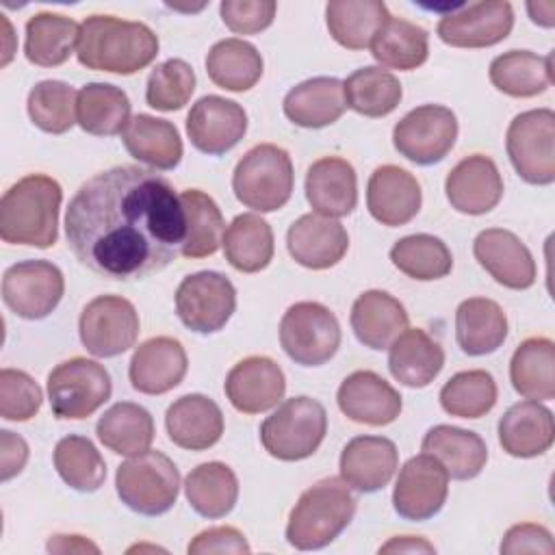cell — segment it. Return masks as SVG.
I'll list each match as a JSON object with an SVG mask.
<instances>
[{"instance_id": "1", "label": "cell", "mask_w": 555, "mask_h": 555, "mask_svg": "<svg viewBox=\"0 0 555 555\" xmlns=\"http://www.w3.org/2000/svg\"><path fill=\"white\" fill-rule=\"evenodd\" d=\"M65 236L93 273L130 282L163 271L186 236L180 195L167 178L119 165L89 178L69 199Z\"/></svg>"}, {"instance_id": "2", "label": "cell", "mask_w": 555, "mask_h": 555, "mask_svg": "<svg viewBox=\"0 0 555 555\" xmlns=\"http://www.w3.org/2000/svg\"><path fill=\"white\" fill-rule=\"evenodd\" d=\"M158 54V37L143 22L115 15H89L80 24L76 59L87 69L130 76Z\"/></svg>"}, {"instance_id": "3", "label": "cell", "mask_w": 555, "mask_h": 555, "mask_svg": "<svg viewBox=\"0 0 555 555\" xmlns=\"http://www.w3.org/2000/svg\"><path fill=\"white\" fill-rule=\"evenodd\" d=\"M61 184L46 173H30L9 186L0 199V236L11 245L52 247L59 238Z\"/></svg>"}, {"instance_id": "4", "label": "cell", "mask_w": 555, "mask_h": 555, "mask_svg": "<svg viewBox=\"0 0 555 555\" xmlns=\"http://www.w3.org/2000/svg\"><path fill=\"white\" fill-rule=\"evenodd\" d=\"M356 499L351 488L327 477L301 492L286 522V542L299 551H317L334 542L351 522Z\"/></svg>"}, {"instance_id": "5", "label": "cell", "mask_w": 555, "mask_h": 555, "mask_svg": "<svg viewBox=\"0 0 555 555\" xmlns=\"http://www.w3.org/2000/svg\"><path fill=\"white\" fill-rule=\"evenodd\" d=\"M293 184V160L284 147L273 143L247 150L232 173L236 199L256 212L280 210L291 199Z\"/></svg>"}, {"instance_id": "6", "label": "cell", "mask_w": 555, "mask_h": 555, "mask_svg": "<svg viewBox=\"0 0 555 555\" xmlns=\"http://www.w3.org/2000/svg\"><path fill=\"white\" fill-rule=\"evenodd\" d=\"M327 434V412L312 397H293L278 405L260 425L264 451L282 462L310 457Z\"/></svg>"}, {"instance_id": "7", "label": "cell", "mask_w": 555, "mask_h": 555, "mask_svg": "<svg viewBox=\"0 0 555 555\" xmlns=\"http://www.w3.org/2000/svg\"><path fill=\"white\" fill-rule=\"evenodd\" d=\"M115 488L126 507L143 516H160L173 507L180 492V470L160 451H143L121 462Z\"/></svg>"}, {"instance_id": "8", "label": "cell", "mask_w": 555, "mask_h": 555, "mask_svg": "<svg viewBox=\"0 0 555 555\" xmlns=\"http://www.w3.org/2000/svg\"><path fill=\"white\" fill-rule=\"evenodd\" d=\"M280 345L295 364L321 366L340 347V323L327 306L297 301L280 321Z\"/></svg>"}, {"instance_id": "9", "label": "cell", "mask_w": 555, "mask_h": 555, "mask_svg": "<svg viewBox=\"0 0 555 555\" xmlns=\"http://www.w3.org/2000/svg\"><path fill=\"white\" fill-rule=\"evenodd\" d=\"M111 392L108 371L89 358H69L48 375V399L56 418H87L111 399Z\"/></svg>"}, {"instance_id": "10", "label": "cell", "mask_w": 555, "mask_h": 555, "mask_svg": "<svg viewBox=\"0 0 555 555\" xmlns=\"http://www.w3.org/2000/svg\"><path fill=\"white\" fill-rule=\"evenodd\" d=\"M505 147L525 182L538 186L555 182V113L551 108L516 115L507 128Z\"/></svg>"}, {"instance_id": "11", "label": "cell", "mask_w": 555, "mask_h": 555, "mask_svg": "<svg viewBox=\"0 0 555 555\" xmlns=\"http://www.w3.org/2000/svg\"><path fill=\"white\" fill-rule=\"evenodd\" d=\"M457 139V117L451 108L440 104H423L403 115L392 128L395 150L416 163H440Z\"/></svg>"}, {"instance_id": "12", "label": "cell", "mask_w": 555, "mask_h": 555, "mask_svg": "<svg viewBox=\"0 0 555 555\" xmlns=\"http://www.w3.org/2000/svg\"><path fill=\"white\" fill-rule=\"evenodd\" d=\"M78 334L91 356L115 358L137 343L139 312L126 297L100 295L82 308Z\"/></svg>"}, {"instance_id": "13", "label": "cell", "mask_w": 555, "mask_h": 555, "mask_svg": "<svg viewBox=\"0 0 555 555\" xmlns=\"http://www.w3.org/2000/svg\"><path fill=\"white\" fill-rule=\"evenodd\" d=\"M236 310L234 284L219 271L186 275L176 291L178 319L197 334H215Z\"/></svg>"}, {"instance_id": "14", "label": "cell", "mask_w": 555, "mask_h": 555, "mask_svg": "<svg viewBox=\"0 0 555 555\" xmlns=\"http://www.w3.org/2000/svg\"><path fill=\"white\" fill-rule=\"evenodd\" d=\"M65 280L50 260H22L2 275L4 306L20 319H46L61 301Z\"/></svg>"}, {"instance_id": "15", "label": "cell", "mask_w": 555, "mask_h": 555, "mask_svg": "<svg viewBox=\"0 0 555 555\" xmlns=\"http://www.w3.org/2000/svg\"><path fill=\"white\" fill-rule=\"evenodd\" d=\"M449 494V473L429 453L410 457L397 477L392 490V507L405 520L434 518Z\"/></svg>"}, {"instance_id": "16", "label": "cell", "mask_w": 555, "mask_h": 555, "mask_svg": "<svg viewBox=\"0 0 555 555\" xmlns=\"http://www.w3.org/2000/svg\"><path fill=\"white\" fill-rule=\"evenodd\" d=\"M514 26V9L505 0L464 4L438 22V37L453 48H490L503 41Z\"/></svg>"}, {"instance_id": "17", "label": "cell", "mask_w": 555, "mask_h": 555, "mask_svg": "<svg viewBox=\"0 0 555 555\" xmlns=\"http://www.w3.org/2000/svg\"><path fill=\"white\" fill-rule=\"evenodd\" d=\"M247 132L245 108L221 95L199 98L186 115V134L195 150L208 156L230 152Z\"/></svg>"}, {"instance_id": "18", "label": "cell", "mask_w": 555, "mask_h": 555, "mask_svg": "<svg viewBox=\"0 0 555 555\" xmlns=\"http://www.w3.org/2000/svg\"><path fill=\"white\" fill-rule=\"evenodd\" d=\"M223 390L234 410L243 414H260L282 401L286 377L275 360L267 356H249L230 369Z\"/></svg>"}, {"instance_id": "19", "label": "cell", "mask_w": 555, "mask_h": 555, "mask_svg": "<svg viewBox=\"0 0 555 555\" xmlns=\"http://www.w3.org/2000/svg\"><path fill=\"white\" fill-rule=\"evenodd\" d=\"M475 260L505 288L525 291L535 282V260L529 247L509 230L488 228L473 241Z\"/></svg>"}, {"instance_id": "20", "label": "cell", "mask_w": 555, "mask_h": 555, "mask_svg": "<svg viewBox=\"0 0 555 555\" xmlns=\"http://www.w3.org/2000/svg\"><path fill=\"white\" fill-rule=\"evenodd\" d=\"M286 247L297 264L321 271L343 260L349 249V234L340 221L308 212L291 223Z\"/></svg>"}, {"instance_id": "21", "label": "cell", "mask_w": 555, "mask_h": 555, "mask_svg": "<svg viewBox=\"0 0 555 555\" xmlns=\"http://www.w3.org/2000/svg\"><path fill=\"white\" fill-rule=\"evenodd\" d=\"M444 193L457 212L486 215L503 197V178L490 156L470 154L449 171Z\"/></svg>"}, {"instance_id": "22", "label": "cell", "mask_w": 555, "mask_h": 555, "mask_svg": "<svg viewBox=\"0 0 555 555\" xmlns=\"http://www.w3.org/2000/svg\"><path fill=\"white\" fill-rule=\"evenodd\" d=\"M340 412L353 423L382 427L401 414V395L375 371H353L336 392Z\"/></svg>"}, {"instance_id": "23", "label": "cell", "mask_w": 555, "mask_h": 555, "mask_svg": "<svg viewBox=\"0 0 555 555\" xmlns=\"http://www.w3.org/2000/svg\"><path fill=\"white\" fill-rule=\"evenodd\" d=\"M399 466V451L390 438L356 436L340 451V479L356 492L371 494L388 486Z\"/></svg>"}, {"instance_id": "24", "label": "cell", "mask_w": 555, "mask_h": 555, "mask_svg": "<svg viewBox=\"0 0 555 555\" xmlns=\"http://www.w3.org/2000/svg\"><path fill=\"white\" fill-rule=\"evenodd\" d=\"M421 202V184L408 169L382 165L371 173L366 184V208L382 225H405L418 215Z\"/></svg>"}, {"instance_id": "25", "label": "cell", "mask_w": 555, "mask_h": 555, "mask_svg": "<svg viewBox=\"0 0 555 555\" xmlns=\"http://www.w3.org/2000/svg\"><path fill=\"white\" fill-rule=\"evenodd\" d=\"M186 369L189 360L182 343L171 336H154L134 349L128 377L137 392L165 395L184 379Z\"/></svg>"}, {"instance_id": "26", "label": "cell", "mask_w": 555, "mask_h": 555, "mask_svg": "<svg viewBox=\"0 0 555 555\" xmlns=\"http://www.w3.org/2000/svg\"><path fill=\"white\" fill-rule=\"evenodd\" d=\"M169 440L186 451H206L221 440V408L206 395L191 392L176 399L165 414Z\"/></svg>"}, {"instance_id": "27", "label": "cell", "mask_w": 555, "mask_h": 555, "mask_svg": "<svg viewBox=\"0 0 555 555\" xmlns=\"http://www.w3.org/2000/svg\"><path fill=\"white\" fill-rule=\"evenodd\" d=\"M306 199L323 217H347L358 204V178L349 160L323 156L308 167Z\"/></svg>"}, {"instance_id": "28", "label": "cell", "mask_w": 555, "mask_h": 555, "mask_svg": "<svg viewBox=\"0 0 555 555\" xmlns=\"http://www.w3.org/2000/svg\"><path fill=\"white\" fill-rule=\"evenodd\" d=\"M555 440L553 412L540 401L527 399L509 405L499 421V442L512 457L546 453Z\"/></svg>"}, {"instance_id": "29", "label": "cell", "mask_w": 555, "mask_h": 555, "mask_svg": "<svg viewBox=\"0 0 555 555\" xmlns=\"http://www.w3.org/2000/svg\"><path fill=\"white\" fill-rule=\"evenodd\" d=\"M349 321L356 338L364 347L382 351L408 327L410 317L397 297L373 288L356 297Z\"/></svg>"}, {"instance_id": "30", "label": "cell", "mask_w": 555, "mask_h": 555, "mask_svg": "<svg viewBox=\"0 0 555 555\" xmlns=\"http://www.w3.org/2000/svg\"><path fill=\"white\" fill-rule=\"evenodd\" d=\"M442 366V347L421 327H405L388 347L390 375L408 388L429 386Z\"/></svg>"}, {"instance_id": "31", "label": "cell", "mask_w": 555, "mask_h": 555, "mask_svg": "<svg viewBox=\"0 0 555 555\" xmlns=\"http://www.w3.org/2000/svg\"><path fill=\"white\" fill-rule=\"evenodd\" d=\"M284 115L299 128H325L345 113L343 82L334 76H317L295 85L282 102Z\"/></svg>"}, {"instance_id": "32", "label": "cell", "mask_w": 555, "mask_h": 555, "mask_svg": "<svg viewBox=\"0 0 555 555\" xmlns=\"http://www.w3.org/2000/svg\"><path fill=\"white\" fill-rule=\"evenodd\" d=\"M421 449L434 455L447 468L449 477L457 481L477 477L488 462V447L483 438L455 425H436L427 429Z\"/></svg>"}, {"instance_id": "33", "label": "cell", "mask_w": 555, "mask_h": 555, "mask_svg": "<svg viewBox=\"0 0 555 555\" xmlns=\"http://www.w3.org/2000/svg\"><path fill=\"white\" fill-rule=\"evenodd\" d=\"M124 147L139 163L150 165L154 171H169L182 160V139L178 128L154 115L139 113L121 132Z\"/></svg>"}, {"instance_id": "34", "label": "cell", "mask_w": 555, "mask_h": 555, "mask_svg": "<svg viewBox=\"0 0 555 555\" xmlns=\"http://www.w3.org/2000/svg\"><path fill=\"white\" fill-rule=\"evenodd\" d=\"M507 336L503 308L488 297H468L455 310V340L466 356H488Z\"/></svg>"}, {"instance_id": "35", "label": "cell", "mask_w": 555, "mask_h": 555, "mask_svg": "<svg viewBox=\"0 0 555 555\" xmlns=\"http://www.w3.org/2000/svg\"><path fill=\"white\" fill-rule=\"evenodd\" d=\"M509 382L525 399L551 401L555 397V343L544 336L522 340L509 360Z\"/></svg>"}, {"instance_id": "36", "label": "cell", "mask_w": 555, "mask_h": 555, "mask_svg": "<svg viewBox=\"0 0 555 555\" xmlns=\"http://www.w3.org/2000/svg\"><path fill=\"white\" fill-rule=\"evenodd\" d=\"M490 82L505 95L533 98L553 85V59L529 50H509L492 59Z\"/></svg>"}, {"instance_id": "37", "label": "cell", "mask_w": 555, "mask_h": 555, "mask_svg": "<svg viewBox=\"0 0 555 555\" xmlns=\"http://www.w3.org/2000/svg\"><path fill=\"white\" fill-rule=\"evenodd\" d=\"M388 17V7L379 0H332L325 7L327 30L347 50L369 48Z\"/></svg>"}, {"instance_id": "38", "label": "cell", "mask_w": 555, "mask_h": 555, "mask_svg": "<svg viewBox=\"0 0 555 555\" xmlns=\"http://www.w3.org/2000/svg\"><path fill=\"white\" fill-rule=\"evenodd\" d=\"M76 124L93 137H115L130 124V100L108 82H87L76 98Z\"/></svg>"}, {"instance_id": "39", "label": "cell", "mask_w": 555, "mask_h": 555, "mask_svg": "<svg viewBox=\"0 0 555 555\" xmlns=\"http://www.w3.org/2000/svg\"><path fill=\"white\" fill-rule=\"evenodd\" d=\"M80 26L61 13L41 11L28 17L24 54L33 65L56 67L63 65L78 46Z\"/></svg>"}, {"instance_id": "40", "label": "cell", "mask_w": 555, "mask_h": 555, "mask_svg": "<svg viewBox=\"0 0 555 555\" xmlns=\"http://www.w3.org/2000/svg\"><path fill=\"white\" fill-rule=\"evenodd\" d=\"M225 260L243 273H258L269 267L275 243L271 225L256 212H243L232 219L223 234Z\"/></svg>"}, {"instance_id": "41", "label": "cell", "mask_w": 555, "mask_h": 555, "mask_svg": "<svg viewBox=\"0 0 555 555\" xmlns=\"http://www.w3.org/2000/svg\"><path fill=\"white\" fill-rule=\"evenodd\" d=\"M262 56L245 39H221L206 54L208 78L225 91H249L262 76Z\"/></svg>"}, {"instance_id": "42", "label": "cell", "mask_w": 555, "mask_h": 555, "mask_svg": "<svg viewBox=\"0 0 555 555\" xmlns=\"http://www.w3.org/2000/svg\"><path fill=\"white\" fill-rule=\"evenodd\" d=\"M189 505L204 518L228 516L238 499V479L223 462H204L184 479Z\"/></svg>"}, {"instance_id": "43", "label": "cell", "mask_w": 555, "mask_h": 555, "mask_svg": "<svg viewBox=\"0 0 555 555\" xmlns=\"http://www.w3.org/2000/svg\"><path fill=\"white\" fill-rule=\"evenodd\" d=\"M95 434L113 453L137 455L147 451L154 440V418L143 405L119 401L100 416Z\"/></svg>"}, {"instance_id": "44", "label": "cell", "mask_w": 555, "mask_h": 555, "mask_svg": "<svg viewBox=\"0 0 555 555\" xmlns=\"http://www.w3.org/2000/svg\"><path fill=\"white\" fill-rule=\"evenodd\" d=\"M369 48L384 67L410 72L427 61L429 35L423 26L390 15Z\"/></svg>"}, {"instance_id": "45", "label": "cell", "mask_w": 555, "mask_h": 555, "mask_svg": "<svg viewBox=\"0 0 555 555\" xmlns=\"http://www.w3.org/2000/svg\"><path fill=\"white\" fill-rule=\"evenodd\" d=\"M180 204H182L184 223H186L182 256L186 258L212 256L221 247L223 234H225V221L217 202L199 189H186L180 193Z\"/></svg>"}, {"instance_id": "46", "label": "cell", "mask_w": 555, "mask_h": 555, "mask_svg": "<svg viewBox=\"0 0 555 555\" xmlns=\"http://www.w3.org/2000/svg\"><path fill=\"white\" fill-rule=\"evenodd\" d=\"M347 108L364 117H386L392 113L403 95L401 82L395 74L382 67H360L343 82Z\"/></svg>"}, {"instance_id": "47", "label": "cell", "mask_w": 555, "mask_h": 555, "mask_svg": "<svg viewBox=\"0 0 555 555\" xmlns=\"http://www.w3.org/2000/svg\"><path fill=\"white\" fill-rule=\"evenodd\" d=\"M392 264L412 280L431 282L447 278L453 269V256L447 243L434 234H410L390 247Z\"/></svg>"}, {"instance_id": "48", "label": "cell", "mask_w": 555, "mask_h": 555, "mask_svg": "<svg viewBox=\"0 0 555 555\" xmlns=\"http://www.w3.org/2000/svg\"><path fill=\"white\" fill-rule=\"evenodd\" d=\"M54 468L59 477L78 492H95L106 479L104 457L89 438L76 434L56 442Z\"/></svg>"}, {"instance_id": "49", "label": "cell", "mask_w": 555, "mask_h": 555, "mask_svg": "<svg viewBox=\"0 0 555 555\" xmlns=\"http://www.w3.org/2000/svg\"><path fill=\"white\" fill-rule=\"evenodd\" d=\"M496 395V382L488 371H460L440 388V405L451 416L479 418L494 408Z\"/></svg>"}, {"instance_id": "50", "label": "cell", "mask_w": 555, "mask_h": 555, "mask_svg": "<svg viewBox=\"0 0 555 555\" xmlns=\"http://www.w3.org/2000/svg\"><path fill=\"white\" fill-rule=\"evenodd\" d=\"M76 89L63 80L37 82L26 100L30 121L50 134H63L76 124Z\"/></svg>"}, {"instance_id": "51", "label": "cell", "mask_w": 555, "mask_h": 555, "mask_svg": "<svg viewBox=\"0 0 555 555\" xmlns=\"http://www.w3.org/2000/svg\"><path fill=\"white\" fill-rule=\"evenodd\" d=\"M195 91V72L182 59H167L158 63L145 85V102L163 113L180 111Z\"/></svg>"}, {"instance_id": "52", "label": "cell", "mask_w": 555, "mask_h": 555, "mask_svg": "<svg viewBox=\"0 0 555 555\" xmlns=\"http://www.w3.org/2000/svg\"><path fill=\"white\" fill-rule=\"evenodd\" d=\"M43 403L39 384L20 369L0 371V416L4 421H30Z\"/></svg>"}, {"instance_id": "53", "label": "cell", "mask_w": 555, "mask_h": 555, "mask_svg": "<svg viewBox=\"0 0 555 555\" xmlns=\"http://www.w3.org/2000/svg\"><path fill=\"white\" fill-rule=\"evenodd\" d=\"M278 4L273 0H223L219 13L223 24L236 35H256L275 20Z\"/></svg>"}, {"instance_id": "54", "label": "cell", "mask_w": 555, "mask_h": 555, "mask_svg": "<svg viewBox=\"0 0 555 555\" xmlns=\"http://www.w3.org/2000/svg\"><path fill=\"white\" fill-rule=\"evenodd\" d=\"M555 551L553 535L546 527L535 522H520L507 529L501 542V553L518 555V553H546Z\"/></svg>"}, {"instance_id": "55", "label": "cell", "mask_w": 555, "mask_h": 555, "mask_svg": "<svg viewBox=\"0 0 555 555\" xmlns=\"http://www.w3.org/2000/svg\"><path fill=\"white\" fill-rule=\"evenodd\" d=\"M189 555H210V553H249V544L245 540V535L236 529V527H210L204 529L202 533H197L189 546H186Z\"/></svg>"}, {"instance_id": "56", "label": "cell", "mask_w": 555, "mask_h": 555, "mask_svg": "<svg viewBox=\"0 0 555 555\" xmlns=\"http://www.w3.org/2000/svg\"><path fill=\"white\" fill-rule=\"evenodd\" d=\"M28 462V444L26 440L9 429L0 431V479L9 481L20 475Z\"/></svg>"}, {"instance_id": "57", "label": "cell", "mask_w": 555, "mask_h": 555, "mask_svg": "<svg viewBox=\"0 0 555 555\" xmlns=\"http://www.w3.org/2000/svg\"><path fill=\"white\" fill-rule=\"evenodd\" d=\"M50 553H100V548L82 535H52L48 542Z\"/></svg>"}, {"instance_id": "58", "label": "cell", "mask_w": 555, "mask_h": 555, "mask_svg": "<svg viewBox=\"0 0 555 555\" xmlns=\"http://www.w3.org/2000/svg\"><path fill=\"white\" fill-rule=\"evenodd\" d=\"M434 551H436L434 544L414 535L390 538L384 546H379V553H434Z\"/></svg>"}, {"instance_id": "59", "label": "cell", "mask_w": 555, "mask_h": 555, "mask_svg": "<svg viewBox=\"0 0 555 555\" xmlns=\"http://www.w3.org/2000/svg\"><path fill=\"white\" fill-rule=\"evenodd\" d=\"M527 11L533 24L551 28L555 24V2L544 0V2H527Z\"/></svg>"}]
</instances>
